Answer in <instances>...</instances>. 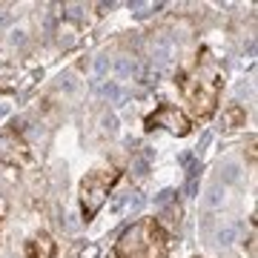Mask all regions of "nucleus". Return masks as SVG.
I'll return each instance as SVG.
<instances>
[{"label": "nucleus", "mask_w": 258, "mask_h": 258, "mask_svg": "<svg viewBox=\"0 0 258 258\" xmlns=\"http://www.w3.org/2000/svg\"><path fill=\"white\" fill-rule=\"evenodd\" d=\"M178 89L184 95L186 118L189 120H210L221 106L224 89V66L212 57L210 49H201L189 63L178 72Z\"/></svg>", "instance_id": "nucleus-1"}, {"label": "nucleus", "mask_w": 258, "mask_h": 258, "mask_svg": "<svg viewBox=\"0 0 258 258\" xmlns=\"http://www.w3.org/2000/svg\"><path fill=\"white\" fill-rule=\"evenodd\" d=\"M112 252L118 258H169V232L158 218H141L120 232Z\"/></svg>", "instance_id": "nucleus-2"}, {"label": "nucleus", "mask_w": 258, "mask_h": 258, "mask_svg": "<svg viewBox=\"0 0 258 258\" xmlns=\"http://www.w3.org/2000/svg\"><path fill=\"white\" fill-rule=\"evenodd\" d=\"M118 181H120V166H115V164H101L81 178L78 204H81V215L86 224L103 210V204H106V198H109V192L115 189Z\"/></svg>", "instance_id": "nucleus-3"}, {"label": "nucleus", "mask_w": 258, "mask_h": 258, "mask_svg": "<svg viewBox=\"0 0 258 258\" xmlns=\"http://www.w3.org/2000/svg\"><path fill=\"white\" fill-rule=\"evenodd\" d=\"M144 123H147V129H164V132L178 135V138H186L192 132V120L186 118V112L175 103H158Z\"/></svg>", "instance_id": "nucleus-4"}, {"label": "nucleus", "mask_w": 258, "mask_h": 258, "mask_svg": "<svg viewBox=\"0 0 258 258\" xmlns=\"http://www.w3.org/2000/svg\"><path fill=\"white\" fill-rule=\"evenodd\" d=\"M29 164H32L29 141L23 138L15 126L0 129V166H9V169H26Z\"/></svg>", "instance_id": "nucleus-5"}, {"label": "nucleus", "mask_w": 258, "mask_h": 258, "mask_svg": "<svg viewBox=\"0 0 258 258\" xmlns=\"http://www.w3.org/2000/svg\"><path fill=\"white\" fill-rule=\"evenodd\" d=\"M23 249H26V258H57V241L46 230L32 232Z\"/></svg>", "instance_id": "nucleus-6"}, {"label": "nucleus", "mask_w": 258, "mask_h": 258, "mask_svg": "<svg viewBox=\"0 0 258 258\" xmlns=\"http://www.w3.org/2000/svg\"><path fill=\"white\" fill-rule=\"evenodd\" d=\"M221 126L224 129H241L247 126V109L241 106V103H227L224 106V115H221Z\"/></svg>", "instance_id": "nucleus-7"}, {"label": "nucleus", "mask_w": 258, "mask_h": 258, "mask_svg": "<svg viewBox=\"0 0 258 258\" xmlns=\"http://www.w3.org/2000/svg\"><path fill=\"white\" fill-rule=\"evenodd\" d=\"M106 258H118V255H115V252H109V255H106Z\"/></svg>", "instance_id": "nucleus-8"}, {"label": "nucleus", "mask_w": 258, "mask_h": 258, "mask_svg": "<svg viewBox=\"0 0 258 258\" xmlns=\"http://www.w3.org/2000/svg\"><path fill=\"white\" fill-rule=\"evenodd\" d=\"M0 221H3V210H0Z\"/></svg>", "instance_id": "nucleus-9"}]
</instances>
